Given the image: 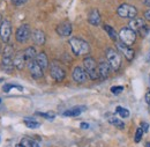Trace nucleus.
Returning <instances> with one entry per match:
<instances>
[{
  "label": "nucleus",
  "instance_id": "31",
  "mask_svg": "<svg viewBox=\"0 0 150 147\" xmlns=\"http://www.w3.org/2000/svg\"><path fill=\"white\" fill-rule=\"evenodd\" d=\"M39 116H42V117H45V118H47V119H50V121H52V119H54V113H52V112H46V113H38Z\"/></svg>",
  "mask_w": 150,
  "mask_h": 147
},
{
  "label": "nucleus",
  "instance_id": "5",
  "mask_svg": "<svg viewBox=\"0 0 150 147\" xmlns=\"http://www.w3.org/2000/svg\"><path fill=\"white\" fill-rule=\"evenodd\" d=\"M106 59L111 65L113 71H118L121 67V57L119 55V52H117L114 49L109 48L106 50Z\"/></svg>",
  "mask_w": 150,
  "mask_h": 147
},
{
  "label": "nucleus",
  "instance_id": "32",
  "mask_svg": "<svg viewBox=\"0 0 150 147\" xmlns=\"http://www.w3.org/2000/svg\"><path fill=\"white\" fill-rule=\"evenodd\" d=\"M28 0H12V4L14 5V6H22V5H24L25 2H27Z\"/></svg>",
  "mask_w": 150,
  "mask_h": 147
},
{
  "label": "nucleus",
  "instance_id": "36",
  "mask_svg": "<svg viewBox=\"0 0 150 147\" xmlns=\"http://www.w3.org/2000/svg\"><path fill=\"white\" fill-rule=\"evenodd\" d=\"M81 129H89V124H87V123H81Z\"/></svg>",
  "mask_w": 150,
  "mask_h": 147
},
{
  "label": "nucleus",
  "instance_id": "42",
  "mask_svg": "<svg viewBox=\"0 0 150 147\" xmlns=\"http://www.w3.org/2000/svg\"><path fill=\"white\" fill-rule=\"evenodd\" d=\"M149 58H150V54H149Z\"/></svg>",
  "mask_w": 150,
  "mask_h": 147
},
{
  "label": "nucleus",
  "instance_id": "2",
  "mask_svg": "<svg viewBox=\"0 0 150 147\" xmlns=\"http://www.w3.org/2000/svg\"><path fill=\"white\" fill-rule=\"evenodd\" d=\"M83 67L84 70L87 71L88 76L91 79V80H97L99 78V73H98V65L96 63L93 57L90 56H87L84 59H83Z\"/></svg>",
  "mask_w": 150,
  "mask_h": 147
},
{
  "label": "nucleus",
  "instance_id": "3",
  "mask_svg": "<svg viewBox=\"0 0 150 147\" xmlns=\"http://www.w3.org/2000/svg\"><path fill=\"white\" fill-rule=\"evenodd\" d=\"M119 39L126 45L132 46L136 41V31L129 27H124L119 31Z\"/></svg>",
  "mask_w": 150,
  "mask_h": 147
},
{
  "label": "nucleus",
  "instance_id": "1",
  "mask_svg": "<svg viewBox=\"0 0 150 147\" xmlns=\"http://www.w3.org/2000/svg\"><path fill=\"white\" fill-rule=\"evenodd\" d=\"M68 42H69L71 49L75 56H86L89 54L90 46L84 39L80 38V37H71Z\"/></svg>",
  "mask_w": 150,
  "mask_h": 147
},
{
  "label": "nucleus",
  "instance_id": "10",
  "mask_svg": "<svg viewBox=\"0 0 150 147\" xmlns=\"http://www.w3.org/2000/svg\"><path fill=\"white\" fill-rule=\"evenodd\" d=\"M73 79H74L75 82L77 83H84L87 81V79L89 78L87 71L84 70V67H81V66H76L74 70H73Z\"/></svg>",
  "mask_w": 150,
  "mask_h": 147
},
{
  "label": "nucleus",
  "instance_id": "43",
  "mask_svg": "<svg viewBox=\"0 0 150 147\" xmlns=\"http://www.w3.org/2000/svg\"><path fill=\"white\" fill-rule=\"evenodd\" d=\"M0 102H1V100H0Z\"/></svg>",
  "mask_w": 150,
  "mask_h": 147
},
{
  "label": "nucleus",
  "instance_id": "17",
  "mask_svg": "<svg viewBox=\"0 0 150 147\" xmlns=\"http://www.w3.org/2000/svg\"><path fill=\"white\" fill-rule=\"evenodd\" d=\"M144 26H146L144 19H141V18L132 19L131 22H129V28H132V29L135 30V31H140Z\"/></svg>",
  "mask_w": 150,
  "mask_h": 147
},
{
  "label": "nucleus",
  "instance_id": "40",
  "mask_svg": "<svg viewBox=\"0 0 150 147\" xmlns=\"http://www.w3.org/2000/svg\"><path fill=\"white\" fill-rule=\"evenodd\" d=\"M0 54H1V43H0Z\"/></svg>",
  "mask_w": 150,
  "mask_h": 147
},
{
  "label": "nucleus",
  "instance_id": "22",
  "mask_svg": "<svg viewBox=\"0 0 150 147\" xmlns=\"http://www.w3.org/2000/svg\"><path fill=\"white\" fill-rule=\"evenodd\" d=\"M104 30L106 31V34L109 35V37H110L112 41H114V42L119 41V34H117V31L114 30V28H112L111 26L105 24V26H104Z\"/></svg>",
  "mask_w": 150,
  "mask_h": 147
},
{
  "label": "nucleus",
  "instance_id": "39",
  "mask_svg": "<svg viewBox=\"0 0 150 147\" xmlns=\"http://www.w3.org/2000/svg\"><path fill=\"white\" fill-rule=\"evenodd\" d=\"M1 20H2V16H1V14H0V22H2Z\"/></svg>",
  "mask_w": 150,
  "mask_h": 147
},
{
  "label": "nucleus",
  "instance_id": "16",
  "mask_svg": "<svg viewBox=\"0 0 150 147\" xmlns=\"http://www.w3.org/2000/svg\"><path fill=\"white\" fill-rule=\"evenodd\" d=\"M31 38L35 42V44H37V45H43L46 41V36H45L44 31L40 29H35L31 33Z\"/></svg>",
  "mask_w": 150,
  "mask_h": 147
},
{
  "label": "nucleus",
  "instance_id": "34",
  "mask_svg": "<svg viewBox=\"0 0 150 147\" xmlns=\"http://www.w3.org/2000/svg\"><path fill=\"white\" fill-rule=\"evenodd\" d=\"M146 102L150 104V91H148V93L146 94Z\"/></svg>",
  "mask_w": 150,
  "mask_h": 147
},
{
  "label": "nucleus",
  "instance_id": "9",
  "mask_svg": "<svg viewBox=\"0 0 150 147\" xmlns=\"http://www.w3.org/2000/svg\"><path fill=\"white\" fill-rule=\"evenodd\" d=\"M115 45H117V49L124 55V57H125L127 60H129V61L133 60V58H134V56H135V52H134V50L132 49L131 46L126 45V44L122 43L120 39L115 42Z\"/></svg>",
  "mask_w": 150,
  "mask_h": 147
},
{
  "label": "nucleus",
  "instance_id": "23",
  "mask_svg": "<svg viewBox=\"0 0 150 147\" xmlns=\"http://www.w3.org/2000/svg\"><path fill=\"white\" fill-rule=\"evenodd\" d=\"M24 56H25L27 61L35 60V59H36V56H37L35 48H34V46H29V48H27V49L24 50Z\"/></svg>",
  "mask_w": 150,
  "mask_h": 147
},
{
  "label": "nucleus",
  "instance_id": "15",
  "mask_svg": "<svg viewBox=\"0 0 150 147\" xmlns=\"http://www.w3.org/2000/svg\"><path fill=\"white\" fill-rule=\"evenodd\" d=\"M111 65L109 64V61H100L98 65V73H99V78L102 79H106L110 72H111Z\"/></svg>",
  "mask_w": 150,
  "mask_h": 147
},
{
  "label": "nucleus",
  "instance_id": "38",
  "mask_svg": "<svg viewBox=\"0 0 150 147\" xmlns=\"http://www.w3.org/2000/svg\"><path fill=\"white\" fill-rule=\"evenodd\" d=\"M16 147H23V146H22L21 144H19V145H16Z\"/></svg>",
  "mask_w": 150,
  "mask_h": 147
},
{
  "label": "nucleus",
  "instance_id": "11",
  "mask_svg": "<svg viewBox=\"0 0 150 147\" xmlns=\"http://www.w3.org/2000/svg\"><path fill=\"white\" fill-rule=\"evenodd\" d=\"M72 31H73V27H72V23L68 22V21L61 22V23L58 24V27H57V34L61 37L71 36Z\"/></svg>",
  "mask_w": 150,
  "mask_h": 147
},
{
  "label": "nucleus",
  "instance_id": "21",
  "mask_svg": "<svg viewBox=\"0 0 150 147\" xmlns=\"http://www.w3.org/2000/svg\"><path fill=\"white\" fill-rule=\"evenodd\" d=\"M108 121H109L110 124H112L113 126H115L117 129H119V130L125 129V123H124V121H121L120 118H118V117L114 116V115H109Z\"/></svg>",
  "mask_w": 150,
  "mask_h": 147
},
{
  "label": "nucleus",
  "instance_id": "6",
  "mask_svg": "<svg viewBox=\"0 0 150 147\" xmlns=\"http://www.w3.org/2000/svg\"><path fill=\"white\" fill-rule=\"evenodd\" d=\"M30 35H31L30 26L29 24H22L18 28V30L15 33V38L19 43L23 44V43L28 42V39L30 38Z\"/></svg>",
  "mask_w": 150,
  "mask_h": 147
},
{
  "label": "nucleus",
  "instance_id": "35",
  "mask_svg": "<svg viewBox=\"0 0 150 147\" xmlns=\"http://www.w3.org/2000/svg\"><path fill=\"white\" fill-rule=\"evenodd\" d=\"M144 18H146V20L150 21V9H148V11L144 13Z\"/></svg>",
  "mask_w": 150,
  "mask_h": 147
},
{
  "label": "nucleus",
  "instance_id": "8",
  "mask_svg": "<svg viewBox=\"0 0 150 147\" xmlns=\"http://www.w3.org/2000/svg\"><path fill=\"white\" fill-rule=\"evenodd\" d=\"M50 74H51V78L53 80H56L57 82H61L65 76H66V72L65 70L57 63H53L51 66H50Z\"/></svg>",
  "mask_w": 150,
  "mask_h": 147
},
{
  "label": "nucleus",
  "instance_id": "37",
  "mask_svg": "<svg viewBox=\"0 0 150 147\" xmlns=\"http://www.w3.org/2000/svg\"><path fill=\"white\" fill-rule=\"evenodd\" d=\"M142 2H143V5H146V6L150 7V0H142Z\"/></svg>",
  "mask_w": 150,
  "mask_h": 147
},
{
  "label": "nucleus",
  "instance_id": "14",
  "mask_svg": "<svg viewBox=\"0 0 150 147\" xmlns=\"http://www.w3.org/2000/svg\"><path fill=\"white\" fill-rule=\"evenodd\" d=\"M100 21H102V18H100V13L97 8H93L89 14H88V22L91 24V26H99L100 24Z\"/></svg>",
  "mask_w": 150,
  "mask_h": 147
},
{
  "label": "nucleus",
  "instance_id": "7",
  "mask_svg": "<svg viewBox=\"0 0 150 147\" xmlns=\"http://www.w3.org/2000/svg\"><path fill=\"white\" fill-rule=\"evenodd\" d=\"M12 36V23L9 20H2L0 24V38L4 43H8Z\"/></svg>",
  "mask_w": 150,
  "mask_h": 147
},
{
  "label": "nucleus",
  "instance_id": "13",
  "mask_svg": "<svg viewBox=\"0 0 150 147\" xmlns=\"http://www.w3.org/2000/svg\"><path fill=\"white\" fill-rule=\"evenodd\" d=\"M13 61H14L15 69H18L20 71L23 70L24 66H25V63H28L27 59H25V56H24V51H19V52H16V54L14 55Z\"/></svg>",
  "mask_w": 150,
  "mask_h": 147
},
{
  "label": "nucleus",
  "instance_id": "18",
  "mask_svg": "<svg viewBox=\"0 0 150 147\" xmlns=\"http://www.w3.org/2000/svg\"><path fill=\"white\" fill-rule=\"evenodd\" d=\"M13 58H14V57H4V56H2L1 65H2L4 71H6V72H12V71H13V69L15 67V66H14Z\"/></svg>",
  "mask_w": 150,
  "mask_h": 147
},
{
  "label": "nucleus",
  "instance_id": "20",
  "mask_svg": "<svg viewBox=\"0 0 150 147\" xmlns=\"http://www.w3.org/2000/svg\"><path fill=\"white\" fill-rule=\"evenodd\" d=\"M35 60L37 61V64L43 70H45V69L49 67V59H47V56H46L45 52H39V54H37Z\"/></svg>",
  "mask_w": 150,
  "mask_h": 147
},
{
  "label": "nucleus",
  "instance_id": "24",
  "mask_svg": "<svg viewBox=\"0 0 150 147\" xmlns=\"http://www.w3.org/2000/svg\"><path fill=\"white\" fill-rule=\"evenodd\" d=\"M21 145L23 147H40L38 145L37 141H35L34 139H30V138H27V137H24V138H22L21 139V143H20Z\"/></svg>",
  "mask_w": 150,
  "mask_h": 147
},
{
  "label": "nucleus",
  "instance_id": "33",
  "mask_svg": "<svg viewBox=\"0 0 150 147\" xmlns=\"http://www.w3.org/2000/svg\"><path fill=\"white\" fill-rule=\"evenodd\" d=\"M141 129L143 130V132H148V129H149V125H148V123H142L141 124Z\"/></svg>",
  "mask_w": 150,
  "mask_h": 147
},
{
  "label": "nucleus",
  "instance_id": "19",
  "mask_svg": "<svg viewBox=\"0 0 150 147\" xmlns=\"http://www.w3.org/2000/svg\"><path fill=\"white\" fill-rule=\"evenodd\" d=\"M87 108L84 106H80V107H74V108H71L68 110H66L62 115L66 116V117H75V116H79L81 115L83 111L86 110Z\"/></svg>",
  "mask_w": 150,
  "mask_h": 147
},
{
  "label": "nucleus",
  "instance_id": "4",
  "mask_svg": "<svg viewBox=\"0 0 150 147\" xmlns=\"http://www.w3.org/2000/svg\"><path fill=\"white\" fill-rule=\"evenodd\" d=\"M117 13L120 18L124 19H134L136 18L137 15V8L133 5L129 4H121L118 9H117Z\"/></svg>",
  "mask_w": 150,
  "mask_h": 147
},
{
  "label": "nucleus",
  "instance_id": "41",
  "mask_svg": "<svg viewBox=\"0 0 150 147\" xmlns=\"http://www.w3.org/2000/svg\"><path fill=\"white\" fill-rule=\"evenodd\" d=\"M147 147H150V144H149V143H148V144H147Z\"/></svg>",
  "mask_w": 150,
  "mask_h": 147
},
{
  "label": "nucleus",
  "instance_id": "29",
  "mask_svg": "<svg viewBox=\"0 0 150 147\" xmlns=\"http://www.w3.org/2000/svg\"><path fill=\"white\" fill-rule=\"evenodd\" d=\"M142 137H143V130L141 129V128L136 129L135 136H134V141H135V143H140L141 139H142Z\"/></svg>",
  "mask_w": 150,
  "mask_h": 147
},
{
  "label": "nucleus",
  "instance_id": "30",
  "mask_svg": "<svg viewBox=\"0 0 150 147\" xmlns=\"http://www.w3.org/2000/svg\"><path fill=\"white\" fill-rule=\"evenodd\" d=\"M124 91V87L122 86H114L111 88V92L114 94V95H118V94H120V93H122Z\"/></svg>",
  "mask_w": 150,
  "mask_h": 147
},
{
  "label": "nucleus",
  "instance_id": "28",
  "mask_svg": "<svg viewBox=\"0 0 150 147\" xmlns=\"http://www.w3.org/2000/svg\"><path fill=\"white\" fill-rule=\"evenodd\" d=\"M12 88H16V89H19V91H23V87L18 86V85H12V83H6V85L4 86V88H2V91L5 93H8Z\"/></svg>",
  "mask_w": 150,
  "mask_h": 147
},
{
  "label": "nucleus",
  "instance_id": "25",
  "mask_svg": "<svg viewBox=\"0 0 150 147\" xmlns=\"http://www.w3.org/2000/svg\"><path fill=\"white\" fill-rule=\"evenodd\" d=\"M115 112H117L119 116H121L122 118H128V117H129V110L126 109V108L117 107V108H115Z\"/></svg>",
  "mask_w": 150,
  "mask_h": 147
},
{
  "label": "nucleus",
  "instance_id": "12",
  "mask_svg": "<svg viewBox=\"0 0 150 147\" xmlns=\"http://www.w3.org/2000/svg\"><path fill=\"white\" fill-rule=\"evenodd\" d=\"M28 69H29V72H30L31 76H33L34 79H40V78L44 75V73H43L44 70L38 65L36 60H30V61H28Z\"/></svg>",
  "mask_w": 150,
  "mask_h": 147
},
{
  "label": "nucleus",
  "instance_id": "27",
  "mask_svg": "<svg viewBox=\"0 0 150 147\" xmlns=\"http://www.w3.org/2000/svg\"><path fill=\"white\" fill-rule=\"evenodd\" d=\"M24 124H25L29 129H37V128L40 126V124L37 123L36 121H34V119H28V118L24 119Z\"/></svg>",
  "mask_w": 150,
  "mask_h": 147
},
{
  "label": "nucleus",
  "instance_id": "26",
  "mask_svg": "<svg viewBox=\"0 0 150 147\" xmlns=\"http://www.w3.org/2000/svg\"><path fill=\"white\" fill-rule=\"evenodd\" d=\"M2 56L4 57H14V48L13 45H6L4 48V51H2Z\"/></svg>",
  "mask_w": 150,
  "mask_h": 147
}]
</instances>
